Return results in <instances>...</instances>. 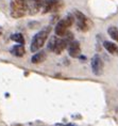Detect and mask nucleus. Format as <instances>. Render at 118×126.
Wrapping results in <instances>:
<instances>
[{"instance_id":"f257e3e1","label":"nucleus","mask_w":118,"mask_h":126,"mask_svg":"<svg viewBox=\"0 0 118 126\" xmlns=\"http://www.w3.org/2000/svg\"><path fill=\"white\" fill-rule=\"evenodd\" d=\"M51 32V27H46L44 29H42L41 31H38L35 35L33 36L32 41H31V51L36 52L44 46L45 42L48 40V36Z\"/></svg>"},{"instance_id":"f03ea898","label":"nucleus","mask_w":118,"mask_h":126,"mask_svg":"<svg viewBox=\"0 0 118 126\" xmlns=\"http://www.w3.org/2000/svg\"><path fill=\"white\" fill-rule=\"evenodd\" d=\"M28 13V0H11L10 14L13 18H21Z\"/></svg>"},{"instance_id":"7ed1b4c3","label":"nucleus","mask_w":118,"mask_h":126,"mask_svg":"<svg viewBox=\"0 0 118 126\" xmlns=\"http://www.w3.org/2000/svg\"><path fill=\"white\" fill-rule=\"evenodd\" d=\"M74 21V16L72 14H68L65 17H63L59 23L55 25L54 28V33L58 36H64L68 32V29L71 27V25Z\"/></svg>"},{"instance_id":"20e7f679","label":"nucleus","mask_w":118,"mask_h":126,"mask_svg":"<svg viewBox=\"0 0 118 126\" xmlns=\"http://www.w3.org/2000/svg\"><path fill=\"white\" fill-rule=\"evenodd\" d=\"M73 16H74V20L77 21L78 30L82 31V32H86V31H88L91 29V27H92L91 20H89V18L87 16H85L81 11L74 10Z\"/></svg>"},{"instance_id":"39448f33","label":"nucleus","mask_w":118,"mask_h":126,"mask_svg":"<svg viewBox=\"0 0 118 126\" xmlns=\"http://www.w3.org/2000/svg\"><path fill=\"white\" fill-rule=\"evenodd\" d=\"M62 7H63L62 0H46L43 7V14L58 12Z\"/></svg>"},{"instance_id":"423d86ee","label":"nucleus","mask_w":118,"mask_h":126,"mask_svg":"<svg viewBox=\"0 0 118 126\" xmlns=\"http://www.w3.org/2000/svg\"><path fill=\"white\" fill-rule=\"evenodd\" d=\"M91 65H92V70L96 76H100L103 72V61H102L101 57L99 55L93 56V58L91 60Z\"/></svg>"},{"instance_id":"0eeeda50","label":"nucleus","mask_w":118,"mask_h":126,"mask_svg":"<svg viewBox=\"0 0 118 126\" xmlns=\"http://www.w3.org/2000/svg\"><path fill=\"white\" fill-rule=\"evenodd\" d=\"M46 0H28V14L35 15L43 10Z\"/></svg>"},{"instance_id":"6e6552de","label":"nucleus","mask_w":118,"mask_h":126,"mask_svg":"<svg viewBox=\"0 0 118 126\" xmlns=\"http://www.w3.org/2000/svg\"><path fill=\"white\" fill-rule=\"evenodd\" d=\"M67 49L70 57H72V58H80V56H81V47H80L79 41H76V40L71 41L67 47Z\"/></svg>"},{"instance_id":"1a4fd4ad","label":"nucleus","mask_w":118,"mask_h":126,"mask_svg":"<svg viewBox=\"0 0 118 126\" xmlns=\"http://www.w3.org/2000/svg\"><path fill=\"white\" fill-rule=\"evenodd\" d=\"M10 52H11L14 57H17V58H21V57H24V53H26V49H24V45H21V44H17V45H14V46L11 47Z\"/></svg>"},{"instance_id":"9d476101","label":"nucleus","mask_w":118,"mask_h":126,"mask_svg":"<svg viewBox=\"0 0 118 126\" xmlns=\"http://www.w3.org/2000/svg\"><path fill=\"white\" fill-rule=\"evenodd\" d=\"M103 47L106 49V51L108 53L113 56H118V45L110 41H104L103 42Z\"/></svg>"},{"instance_id":"9b49d317","label":"nucleus","mask_w":118,"mask_h":126,"mask_svg":"<svg viewBox=\"0 0 118 126\" xmlns=\"http://www.w3.org/2000/svg\"><path fill=\"white\" fill-rule=\"evenodd\" d=\"M46 59V53L45 51H36L31 58V62L33 64H39V63L44 62V60Z\"/></svg>"},{"instance_id":"f8f14e48","label":"nucleus","mask_w":118,"mask_h":126,"mask_svg":"<svg viewBox=\"0 0 118 126\" xmlns=\"http://www.w3.org/2000/svg\"><path fill=\"white\" fill-rule=\"evenodd\" d=\"M10 39L14 42H16L17 44H21V45H24V37L21 33H14L10 36Z\"/></svg>"},{"instance_id":"ddd939ff","label":"nucleus","mask_w":118,"mask_h":126,"mask_svg":"<svg viewBox=\"0 0 118 126\" xmlns=\"http://www.w3.org/2000/svg\"><path fill=\"white\" fill-rule=\"evenodd\" d=\"M107 33H108V35H110L114 41L118 42V28L117 27H113V26L108 27Z\"/></svg>"},{"instance_id":"4468645a","label":"nucleus","mask_w":118,"mask_h":126,"mask_svg":"<svg viewBox=\"0 0 118 126\" xmlns=\"http://www.w3.org/2000/svg\"><path fill=\"white\" fill-rule=\"evenodd\" d=\"M57 39H58V35H54V36H51L50 40H49L47 47H48V49L50 50V51H53V50H54L55 43H57Z\"/></svg>"},{"instance_id":"2eb2a0df","label":"nucleus","mask_w":118,"mask_h":126,"mask_svg":"<svg viewBox=\"0 0 118 126\" xmlns=\"http://www.w3.org/2000/svg\"><path fill=\"white\" fill-rule=\"evenodd\" d=\"M1 34H2V28L0 27V35H1Z\"/></svg>"},{"instance_id":"dca6fc26","label":"nucleus","mask_w":118,"mask_h":126,"mask_svg":"<svg viewBox=\"0 0 118 126\" xmlns=\"http://www.w3.org/2000/svg\"><path fill=\"white\" fill-rule=\"evenodd\" d=\"M66 126H76V125H73V124H67Z\"/></svg>"},{"instance_id":"f3484780","label":"nucleus","mask_w":118,"mask_h":126,"mask_svg":"<svg viewBox=\"0 0 118 126\" xmlns=\"http://www.w3.org/2000/svg\"><path fill=\"white\" fill-rule=\"evenodd\" d=\"M55 126H66V125H62V124H57Z\"/></svg>"}]
</instances>
